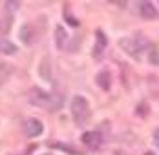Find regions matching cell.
Segmentation results:
<instances>
[{
    "label": "cell",
    "instance_id": "obj_15",
    "mask_svg": "<svg viewBox=\"0 0 159 155\" xmlns=\"http://www.w3.org/2000/svg\"><path fill=\"white\" fill-rule=\"evenodd\" d=\"M146 155H154V153H146Z\"/></svg>",
    "mask_w": 159,
    "mask_h": 155
},
{
    "label": "cell",
    "instance_id": "obj_12",
    "mask_svg": "<svg viewBox=\"0 0 159 155\" xmlns=\"http://www.w3.org/2000/svg\"><path fill=\"white\" fill-rule=\"evenodd\" d=\"M9 71H11V69H9V66H6V64H2V66H0V84L6 80V77L9 75Z\"/></svg>",
    "mask_w": 159,
    "mask_h": 155
},
{
    "label": "cell",
    "instance_id": "obj_4",
    "mask_svg": "<svg viewBox=\"0 0 159 155\" xmlns=\"http://www.w3.org/2000/svg\"><path fill=\"white\" fill-rule=\"evenodd\" d=\"M137 11H139V15L146 18V20H154V18H157L159 11L156 9V6L152 4V2H137Z\"/></svg>",
    "mask_w": 159,
    "mask_h": 155
},
{
    "label": "cell",
    "instance_id": "obj_7",
    "mask_svg": "<svg viewBox=\"0 0 159 155\" xmlns=\"http://www.w3.org/2000/svg\"><path fill=\"white\" fill-rule=\"evenodd\" d=\"M95 35H97V42H95V47H93V57H95V59H101L102 51L106 49L108 40H106V37H104V33H102V31H97Z\"/></svg>",
    "mask_w": 159,
    "mask_h": 155
},
{
    "label": "cell",
    "instance_id": "obj_16",
    "mask_svg": "<svg viewBox=\"0 0 159 155\" xmlns=\"http://www.w3.org/2000/svg\"><path fill=\"white\" fill-rule=\"evenodd\" d=\"M44 155H51V153H44Z\"/></svg>",
    "mask_w": 159,
    "mask_h": 155
},
{
    "label": "cell",
    "instance_id": "obj_14",
    "mask_svg": "<svg viewBox=\"0 0 159 155\" xmlns=\"http://www.w3.org/2000/svg\"><path fill=\"white\" fill-rule=\"evenodd\" d=\"M18 6H20L18 2H6V7H13V11H15Z\"/></svg>",
    "mask_w": 159,
    "mask_h": 155
},
{
    "label": "cell",
    "instance_id": "obj_1",
    "mask_svg": "<svg viewBox=\"0 0 159 155\" xmlns=\"http://www.w3.org/2000/svg\"><path fill=\"white\" fill-rule=\"evenodd\" d=\"M30 102L39 108L48 109V111H57L64 104V99L57 93H49L40 90V88H33L30 93Z\"/></svg>",
    "mask_w": 159,
    "mask_h": 155
},
{
    "label": "cell",
    "instance_id": "obj_9",
    "mask_svg": "<svg viewBox=\"0 0 159 155\" xmlns=\"http://www.w3.org/2000/svg\"><path fill=\"white\" fill-rule=\"evenodd\" d=\"M97 86L99 88H102V90H110V82H111V77L108 71H101L99 75H97Z\"/></svg>",
    "mask_w": 159,
    "mask_h": 155
},
{
    "label": "cell",
    "instance_id": "obj_11",
    "mask_svg": "<svg viewBox=\"0 0 159 155\" xmlns=\"http://www.w3.org/2000/svg\"><path fill=\"white\" fill-rule=\"evenodd\" d=\"M20 38H22V42L24 44H31L33 38H31V26H24L22 29H20Z\"/></svg>",
    "mask_w": 159,
    "mask_h": 155
},
{
    "label": "cell",
    "instance_id": "obj_8",
    "mask_svg": "<svg viewBox=\"0 0 159 155\" xmlns=\"http://www.w3.org/2000/svg\"><path fill=\"white\" fill-rule=\"evenodd\" d=\"M66 42H68V33L64 31L62 26H57L55 28V44L59 49H64L66 47Z\"/></svg>",
    "mask_w": 159,
    "mask_h": 155
},
{
    "label": "cell",
    "instance_id": "obj_2",
    "mask_svg": "<svg viewBox=\"0 0 159 155\" xmlns=\"http://www.w3.org/2000/svg\"><path fill=\"white\" fill-rule=\"evenodd\" d=\"M119 46L123 47L130 57H134V59L139 60L141 55L146 53L152 44L146 40V37H143L141 33H137V35H134V37H125V38H121V40H119Z\"/></svg>",
    "mask_w": 159,
    "mask_h": 155
},
{
    "label": "cell",
    "instance_id": "obj_10",
    "mask_svg": "<svg viewBox=\"0 0 159 155\" xmlns=\"http://www.w3.org/2000/svg\"><path fill=\"white\" fill-rule=\"evenodd\" d=\"M0 53H4V55H15L16 46L13 42H9L7 38H2V40H0Z\"/></svg>",
    "mask_w": 159,
    "mask_h": 155
},
{
    "label": "cell",
    "instance_id": "obj_13",
    "mask_svg": "<svg viewBox=\"0 0 159 155\" xmlns=\"http://www.w3.org/2000/svg\"><path fill=\"white\" fill-rule=\"evenodd\" d=\"M154 144H156V146L159 148V128L156 130V131H154Z\"/></svg>",
    "mask_w": 159,
    "mask_h": 155
},
{
    "label": "cell",
    "instance_id": "obj_6",
    "mask_svg": "<svg viewBox=\"0 0 159 155\" xmlns=\"http://www.w3.org/2000/svg\"><path fill=\"white\" fill-rule=\"evenodd\" d=\"M82 142L90 148V150H99L102 144V135L99 131H86L82 135Z\"/></svg>",
    "mask_w": 159,
    "mask_h": 155
},
{
    "label": "cell",
    "instance_id": "obj_3",
    "mask_svg": "<svg viewBox=\"0 0 159 155\" xmlns=\"http://www.w3.org/2000/svg\"><path fill=\"white\" fill-rule=\"evenodd\" d=\"M71 117L77 126H84L90 119V104L82 95H75L71 99Z\"/></svg>",
    "mask_w": 159,
    "mask_h": 155
},
{
    "label": "cell",
    "instance_id": "obj_5",
    "mask_svg": "<svg viewBox=\"0 0 159 155\" xmlns=\"http://www.w3.org/2000/svg\"><path fill=\"white\" fill-rule=\"evenodd\" d=\"M24 131L28 137H39L44 131V124L40 122L39 119H28L24 122Z\"/></svg>",
    "mask_w": 159,
    "mask_h": 155
}]
</instances>
